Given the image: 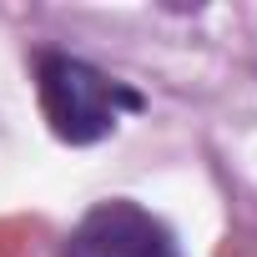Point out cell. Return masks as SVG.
I'll return each instance as SVG.
<instances>
[{"label": "cell", "mask_w": 257, "mask_h": 257, "mask_svg": "<svg viewBox=\"0 0 257 257\" xmlns=\"http://www.w3.org/2000/svg\"><path fill=\"white\" fill-rule=\"evenodd\" d=\"M36 81H41V111L51 121V132L71 147L101 142L121 121V111L142 106L137 91H126L121 81H111L96 66H86L76 56H61V51H46L36 61Z\"/></svg>", "instance_id": "6da1fadb"}, {"label": "cell", "mask_w": 257, "mask_h": 257, "mask_svg": "<svg viewBox=\"0 0 257 257\" xmlns=\"http://www.w3.org/2000/svg\"><path fill=\"white\" fill-rule=\"evenodd\" d=\"M61 257H182L172 232L137 202H101L66 237Z\"/></svg>", "instance_id": "7a4b0ae2"}]
</instances>
